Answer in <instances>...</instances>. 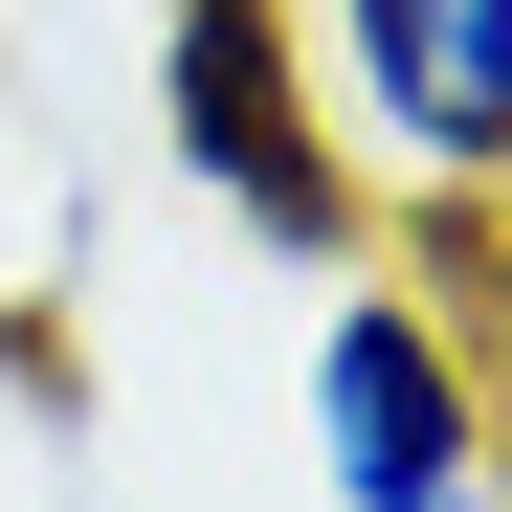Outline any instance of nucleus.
Instances as JSON below:
<instances>
[{"label":"nucleus","mask_w":512,"mask_h":512,"mask_svg":"<svg viewBox=\"0 0 512 512\" xmlns=\"http://www.w3.org/2000/svg\"><path fill=\"white\" fill-rule=\"evenodd\" d=\"M334 156L401 268H490L512 290V0H290Z\"/></svg>","instance_id":"f257e3e1"},{"label":"nucleus","mask_w":512,"mask_h":512,"mask_svg":"<svg viewBox=\"0 0 512 512\" xmlns=\"http://www.w3.org/2000/svg\"><path fill=\"white\" fill-rule=\"evenodd\" d=\"M512 468V357L490 312L446 268H401V245H357V268H312V490L334 512H423Z\"/></svg>","instance_id":"f03ea898"},{"label":"nucleus","mask_w":512,"mask_h":512,"mask_svg":"<svg viewBox=\"0 0 512 512\" xmlns=\"http://www.w3.org/2000/svg\"><path fill=\"white\" fill-rule=\"evenodd\" d=\"M156 156L268 245V268H357L379 201L334 156V90H312V23L290 0H156Z\"/></svg>","instance_id":"7ed1b4c3"},{"label":"nucleus","mask_w":512,"mask_h":512,"mask_svg":"<svg viewBox=\"0 0 512 512\" xmlns=\"http://www.w3.org/2000/svg\"><path fill=\"white\" fill-rule=\"evenodd\" d=\"M423 512H512V468H468V490H423Z\"/></svg>","instance_id":"20e7f679"}]
</instances>
